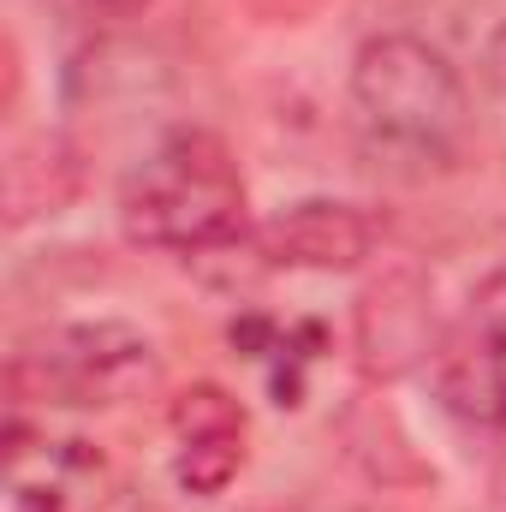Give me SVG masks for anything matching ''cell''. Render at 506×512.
<instances>
[{"label":"cell","instance_id":"obj_6","mask_svg":"<svg viewBox=\"0 0 506 512\" xmlns=\"http://www.w3.org/2000/svg\"><path fill=\"white\" fill-rule=\"evenodd\" d=\"M173 477L185 495H221L245 465V405L215 382H197L173 399Z\"/></svg>","mask_w":506,"mask_h":512},{"label":"cell","instance_id":"obj_8","mask_svg":"<svg viewBox=\"0 0 506 512\" xmlns=\"http://www.w3.org/2000/svg\"><path fill=\"white\" fill-rule=\"evenodd\" d=\"M471 316L477 322H506V262L477 286V298H471Z\"/></svg>","mask_w":506,"mask_h":512},{"label":"cell","instance_id":"obj_7","mask_svg":"<svg viewBox=\"0 0 506 512\" xmlns=\"http://www.w3.org/2000/svg\"><path fill=\"white\" fill-rule=\"evenodd\" d=\"M441 399L465 423L506 429V322H465V334L441 352Z\"/></svg>","mask_w":506,"mask_h":512},{"label":"cell","instance_id":"obj_5","mask_svg":"<svg viewBox=\"0 0 506 512\" xmlns=\"http://www.w3.org/2000/svg\"><path fill=\"white\" fill-rule=\"evenodd\" d=\"M12 512H102L114 495V477L90 441H30L24 423H12Z\"/></svg>","mask_w":506,"mask_h":512},{"label":"cell","instance_id":"obj_1","mask_svg":"<svg viewBox=\"0 0 506 512\" xmlns=\"http://www.w3.org/2000/svg\"><path fill=\"white\" fill-rule=\"evenodd\" d=\"M120 227L149 251H227L245 233V179L233 149L203 126L167 131L120 179Z\"/></svg>","mask_w":506,"mask_h":512},{"label":"cell","instance_id":"obj_3","mask_svg":"<svg viewBox=\"0 0 506 512\" xmlns=\"http://www.w3.org/2000/svg\"><path fill=\"white\" fill-rule=\"evenodd\" d=\"M155 340L126 322H78L54 328L12 358V399L42 405H126L155 387Z\"/></svg>","mask_w":506,"mask_h":512},{"label":"cell","instance_id":"obj_2","mask_svg":"<svg viewBox=\"0 0 506 512\" xmlns=\"http://www.w3.org/2000/svg\"><path fill=\"white\" fill-rule=\"evenodd\" d=\"M352 108L376 149L411 161H447L471 126L465 84L423 36H376L352 60Z\"/></svg>","mask_w":506,"mask_h":512},{"label":"cell","instance_id":"obj_4","mask_svg":"<svg viewBox=\"0 0 506 512\" xmlns=\"http://www.w3.org/2000/svg\"><path fill=\"white\" fill-rule=\"evenodd\" d=\"M381 227L370 209L358 203H334V197H304L292 209H280L262 233L256 251L274 268H316V274H346L376 251Z\"/></svg>","mask_w":506,"mask_h":512},{"label":"cell","instance_id":"obj_9","mask_svg":"<svg viewBox=\"0 0 506 512\" xmlns=\"http://www.w3.org/2000/svg\"><path fill=\"white\" fill-rule=\"evenodd\" d=\"M90 12H108V18H131V12H143L149 0H84Z\"/></svg>","mask_w":506,"mask_h":512}]
</instances>
